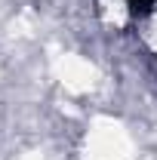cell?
<instances>
[{
  "instance_id": "obj_1",
  "label": "cell",
  "mask_w": 157,
  "mask_h": 160,
  "mask_svg": "<svg viewBox=\"0 0 157 160\" xmlns=\"http://www.w3.org/2000/svg\"><path fill=\"white\" fill-rule=\"evenodd\" d=\"M151 3H157V0H126V6H133V9L136 6H151Z\"/></svg>"
}]
</instances>
